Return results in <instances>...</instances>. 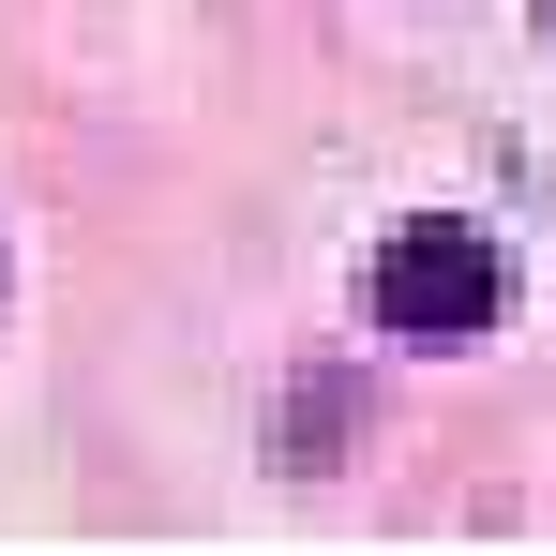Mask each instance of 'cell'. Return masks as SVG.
Wrapping results in <instances>:
<instances>
[{"mask_svg": "<svg viewBox=\"0 0 556 556\" xmlns=\"http://www.w3.org/2000/svg\"><path fill=\"white\" fill-rule=\"evenodd\" d=\"M542 30H556V0H542Z\"/></svg>", "mask_w": 556, "mask_h": 556, "instance_id": "7a4b0ae2", "label": "cell"}, {"mask_svg": "<svg viewBox=\"0 0 556 556\" xmlns=\"http://www.w3.org/2000/svg\"><path fill=\"white\" fill-rule=\"evenodd\" d=\"M362 301H376V331H406V346H466V331L511 316V241L421 211V226H391L362 256Z\"/></svg>", "mask_w": 556, "mask_h": 556, "instance_id": "6da1fadb", "label": "cell"}]
</instances>
